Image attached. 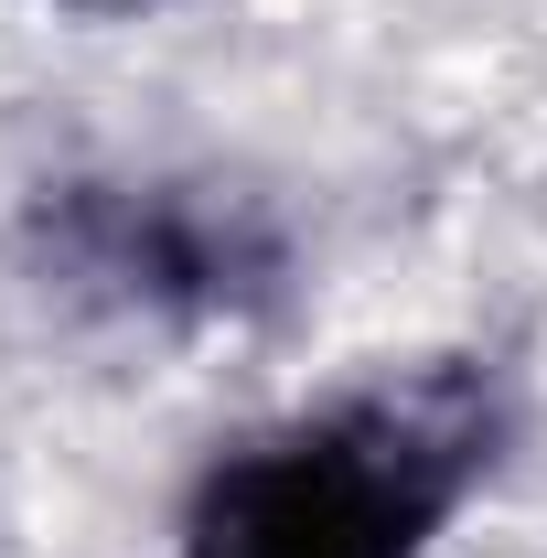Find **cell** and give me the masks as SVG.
<instances>
[{
	"mask_svg": "<svg viewBox=\"0 0 547 558\" xmlns=\"http://www.w3.org/2000/svg\"><path fill=\"white\" fill-rule=\"evenodd\" d=\"M429 515L440 484L418 451H387L365 429H301L215 462L183 558H409Z\"/></svg>",
	"mask_w": 547,
	"mask_h": 558,
	"instance_id": "obj_1",
	"label": "cell"
}]
</instances>
